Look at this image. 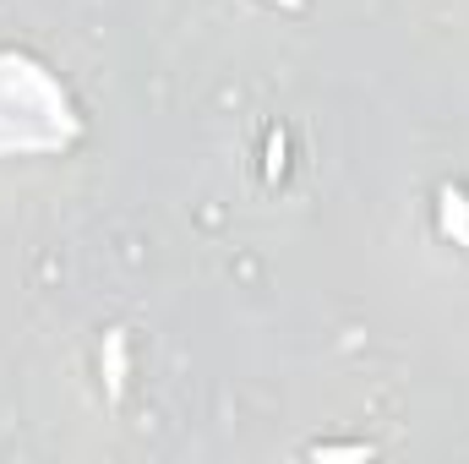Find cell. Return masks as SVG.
Wrapping results in <instances>:
<instances>
[{
	"label": "cell",
	"mask_w": 469,
	"mask_h": 464,
	"mask_svg": "<svg viewBox=\"0 0 469 464\" xmlns=\"http://www.w3.org/2000/svg\"><path fill=\"white\" fill-rule=\"evenodd\" d=\"M126 388V334H109V399H120Z\"/></svg>",
	"instance_id": "cell-1"
},
{
	"label": "cell",
	"mask_w": 469,
	"mask_h": 464,
	"mask_svg": "<svg viewBox=\"0 0 469 464\" xmlns=\"http://www.w3.org/2000/svg\"><path fill=\"white\" fill-rule=\"evenodd\" d=\"M366 453H371V448H360V442H355V448H327L322 459H366Z\"/></svg>",
	"instance_id": "cell-2"
}]
</instances>
